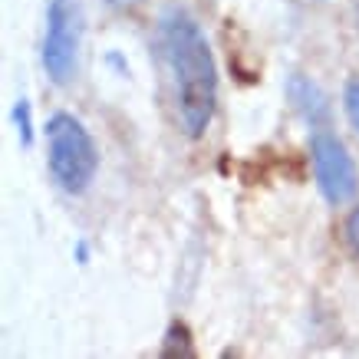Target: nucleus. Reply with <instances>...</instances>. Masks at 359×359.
Returning a JSON list of instances; mask_svg holds the SVG:
<instances>
[{"mask_svg": "<svg viewBox=\"0 0 359 359\" xmlns=\"http://www.w3.org/2000/svg\"><path fill=\"white\" fill-rule=\"evenodd\" d=\"M343 102H346V116L353 122V129L359 132V76H353L343 89Z\"/></svg>", "mask_w": 359, "mask_h": 359, "instance_id": "nucleus-8", "label": "nucleus"}, {"mask_svg": "<svg viewBox=\"0 0 359 359\" xmlns=\"http://www.w3.org/2000/svg\"><path fill=\"white\" fill-rule=\"evenodd\" d=\"M162 356H182V359H191V356H195L191 333H188L185 323H172V327H168V333H165Z\"/></svg>", "mask_w": 359, "mask_h": 359, "instance_id": "nucleus-6", "label": "nucleus"}, {"mask_svg": "<svg viewBox=\"0 0 359 359\" xmlns=\"http://www.w3.org/2000/svg\"><path fill=\"white\" fill-rule=\"evenodd\" d=\"M310 155H313V172L316 185L323 191L330 205H346L356 195V165L349 158L346 145L333 135L330 129H316L310 139Z\"/></svg>", "mask_w": 359, "mask_h": 359, "instance_id": "nucleus-4", "label": "nucleus"}, {"mask_svg": "<svg viewBox=\"0 0 359 359\" xmlns=\"http://www.w3.org/2000/svg\"><path fill=\"white\" fill-rule=\"evenodd\" d=\"M287 99L294 102V109L300 112V119L310 126V129H330V102L327 93L316 86L313 79L306 76H290L287 79Z\"/></svg>", "mask_w": 359, "mask_h": 359, "instance_id": "nucleus-5", "label": "nucleus"}, {"mask_svg": "<svg viewBox=\"0 0 359 359\" xmlns=\"http://www.w3.org/2000/svg\"><path fill=\"white\" fill-rule=\"evenodd\" d=\"M112 7H129V4H135V0H109Z\"/></svg>", "mask_w": 359, "mask_h": 359, "instance_id": "nucleus-10", "label": "nucleus"}, {"mask_svg": "<svg viewBox=\"0 0 359 359\" xmlns=\"http://www.w3.org/2000/svg\"><path fill=\"white\" fill-rule=\"evenodd\" d=\"M13 119H17V132H20L23 149H30V145H33V116H30V102H27V99H20V102H17Z\"/></svg>", "mask_w": 359, "mask_h": 359, "instance_id": "nucleus-7", "label": "nucleus"}, {"mask_svg": "<svg viewBox=\"0 0 359 359\" xmlns=\"http://www.w3.org/2000/svg\"><path fill=\"white\" fill-rule=\"evenodd\" d=\"M346 241H349V248L359 254V208L346 218Z\"/></svg>", "mask_w": 359, "mask_h": 359, "instance_id": "nucleus-9", "label": "nucleus"}, {"mask_svg": "<svg viewBox=\"0 0 359 359\" xmlns=\"http://www.w3.org/2000/svg\"><path fill=\"white\" fill-rule=\"evenodd\" d=\"M162 46L175 79L178 119L188 139H201L218 109V69L205 33L185 11L162 17Z\"/></svg>", "mask_w": 359, "mask_h": 359, "instance_id": "nucleus-1", "label": "nucleus"}, {"mask_svg": "<svg viewBox=\"0 0 359 359\" xmlns=\"http://www.w3.org/2000/svg\"><path fill=\"white\" fill-rule=\"evenodd\" d=\"M79 40H83V11L76 0H50L43 36V69L56 86H66L76 73Z\"/></svg>", "mask_w": 359, "mask_h": 359, "instance_id": "nucleus-3", "label": "nucleus"}, {"mask_svg": "<svg viewBox=\"0 0 359 359\" xmlns=\"http://www.w3.org/2000/svg\"><path fill=\"white\" fill-rule=\"evenodd\" d=\"M46 142H50V175L66 195H83L99 168V152L89 129L76 116L56 112L46 122Z\"/></svg>", "mask_w": 359, "mask_h": 359, "instance_id": "nucleus-2", "label": "nucleus"}]
</instances>
